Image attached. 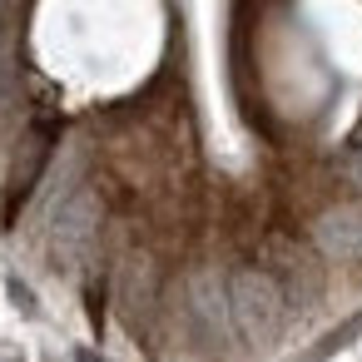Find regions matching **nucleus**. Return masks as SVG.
I'll use <instances>...</instances> for the list:
<instances>
[{
  "instance_id": "1",
  "label": "nucleus",
  "mask_w": 362,
  "mask_h": 362,
  "mask_svg": "<svg viewBox=\"0 0 362 362\" xmlns=\"http://www.w3.org/2000/svg\"><path fill=\"white\" fill-rule=\"evenodd\" d=\"M228 308H233V322L243 327V337H258V342L273 337L283 322V293L263 273H238L228 283Z\"/></svg>"
},
{
  "instance_id": "2",
  "label": "nucleus",
  "mask_w": 362,
  "mask_h": 362,
  "mask_svg": "<svg viewBox=\"0 0 362 362\" xmlns=\"http://www.w3.org/2000/svg\"><path fill=\"white\" fill-rule=\"evenodd\" d=\"M50 149H55V124H35L25 139H21V159H16V169H11V189H6V223L21 214V204L30 199V189H35V179L45 174V164H50Z\"/></svg>"
},
{
  "instance_id": "3",
  "label": "nucleus",
  "mask_w": 362,
  "mask_h": 362,
  "mask_svg": "<svg viewBox=\"0 0 362 362\" xmlns=\"http://www.w3.org/2000/svg\"><path fill=\"white\" fill-rule=\"evenodd\" d=\"M317 248L327 258H337V263L362 258V209H332L317 223Z\"/></svg>"
},
{
  "instance_id": "4",
  "label": "nucleus",
  "mask_w": 362,
  "mask_h": 362,
  "mask_svg": "<svg viewBox=\"0 0 362 362\" xmlns=\"http://www.w3.org/2000/svg\"><path fill=\"white\" fill-rule=\"evenodd\" d=\"M357 144H362V134H357Z\"/></svg>"
}]
</instances>
